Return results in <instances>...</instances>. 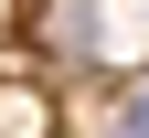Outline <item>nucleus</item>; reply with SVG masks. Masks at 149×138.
Returning <instances> with one entry per match:
<instances>
[{
	"mask_svg": "<svg viewBox=\"0 0 149 138\" xmlns=\"http://www.w3.org/2000/svg\"><path fill=\"white\" fill-rule=\"evenodd\" d=\"M107 138H149V74L117 96V117H107Z\"/></svg>",
	"mask_w": 149,
	"mask_h": 138,
	"instance_id": "1",
	"label": "nucleus"
}]
</instances>
